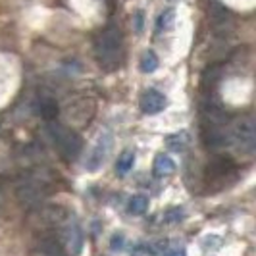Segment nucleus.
<instances>
[{"label": "nucleus", "instance_id": "obj_1", "mask_svg": "<svg viewBox=\"0 0 256 256\" xmlns=\"http://www.w3.org/2000/svg\"><path fill=\"white\" fill-rule=\"evenodd\" d=\"M122 50H124V37H122V31L118 27L108 26L94 38L96 62L106 72H112L120 66Z\"/></svg>", "mask_w": 256, "mask_h": 256}, {"label": "nucleus", "instance_id": "obj_2", "mask_svg": "<svg viewBox=\"0 0 256 256\" xmlns=\"http://www.w3.org/2000/svg\"><path fill=\"white\" fill-rule=\"evenodd\" d=\"M48 133H50V139L54 142V146L58 148V152H60V156L64 160L74 162L77 156L81 154L83 141H81V137L77 135L74 129H70L64 124H58V122H48Z\"/></svg>", "mask_w": 256, "mask_h": 256}, {"label": "nucleus", "instance_id": "obj_3", "mask_svg": "<svg viewBox=\"0 0 256 256\" xmlns=\"http://www.w3.org/2000/svg\"><path fill=\"white\" fill-rule=\"evenodd\" d=\"M96 112V100L90 94H76L62 108V114L72 126H87Z\"/></svg>", "mask_w": 256, "mask_h": 256}, {"label": "nucleus", "instance_id": "obj_4", "mask_svg": "<svg viewBox=\"0 0 256 256\" xmlns=\"http://www.w3.org/2000/svg\"><path fill=\"white\" fill-rule=\"evenodd\" d=\"M237 176V168L233 164V160L226 156H214L208 166H206L204 180L210 189L220 191L224 187H228V181H233Z\"/></svg>", "mask_w": 256, "mask_h": 256}, {"label": "nucleus", "instance_id": "obj_5", "mask_svg": "<svg viewBox=\"0 0 256 256\" xmlns=\"http://www.w3.org/2000/svg\"><path fill=\"white\" fill-rule=\"evenodd\" d=\"M233 139L244 152H252L256 142V126L252 118H243L233 128Z\"/></svg>", "mask_w": 256, "mask_h": 256}, {"label": "nucleus", "instance_id": "obj_6", "mask_svg": "<svg viewBox=\"0 0 256 256\" xmlns=\"http://www.w3.org/2000/svg\"><path fill=\"white\" fill-rule=\"evenodd\" d=\"M110 148H112V135H110V133H102V135L96 139V142L92 144V148H90L87 164H85L87 172H96V170H100V166L104 164V160L108 158Z\"/></svg>", "mask_w": 256, "mask_h": 256}, {"label": "nucleus", "instance_id": "obj_7", "mask_svg": "<svg viewBox=\"0 0 256 256\" xmlns=\"http://www.w3.org/2000/svg\"><path fill=\"white\" fill-rule=\"evenodd\" d=\"M44 196V187L35 180H24L18 185V198L27 206L38 204Z\"/></svg>", "mask_w": 256, "mask_h": 256}, {"label": "nucleus", "instance_id": "obj_8", "mask_svg": "<svg viewBox=\"0 0 256 256\" xmlns=\"http://www.w3.org/2000/svg\"><path fill=\"white\" fill-rule=\"evenodd\" d=\"M166 108V96L156 89H148L141 96V110L144 114H158Z\"/></svg>", "mask_w": 256, "mask_h": 256}, {"label": "nucleus", "instance_id": "obj_9", "mask_svg": "<svg viewBox=\"0 0 256 256\" xmlns=\"http://www.w3.org/2000/svg\"><path fill=\"white\" fill-rule=\"evenodd\" d=\"M64 231H66V241H68L70 248H72V254H74V256L79 254L81 244H83V233H81L79 224H77L76 220L70 218L64 224Z\"/></svg>", "mask_w": 256, "mask_h": 256}, {"label": "nucleus", "instance_id": "obj_10", "mask_svg": "<svg viewBox=\"0 0 256 256\" xmlns=\"http://www.w3.org/2000/svg\"><path fill=\"white\" fill-rule=\"evenodd\" d=\"M37 110H38V114L42 116L46 122H54V120L58 118V114H60V106H58V102H56L52 96H46V94L38 96Z\"/></svg>", "mask_w": 256, "mask_h": 256}, {"label": "nucleus", "instance_id": "obj_11", "mask_svg": "<svg viewBox=\"0 0 256 256\" xmlns=\"http://www.w3.org/2000/svg\"><path fill=\"white\" fill-rule=\"evenodd\" d=\"M176 172V162L168 154H158L154 158V176L158 178H168Z\"/></svg>", "mask_w": 256, "mask_h": 256}, {"label": "nucleus", "instance_id": "obj_12", "mask_svg": "<svg viewBox=\"0 0 256 256\" xmlns=\"http://www.w3.org/2000/svg\"><path fill=\"white\" fill-rule=\"evenodd\" d=\"M38 254L40 256H66L62 243L58 237H44L38 244Z\"/></svg>", "mask_w": 256, "mask_h": 256}, {"label": "nucleus", "instance_id": "obj_13", "mask_svg": "<svg viewBox=\"0 0 256 256\" xmlns=\"http://www.w3.org/2000/svg\"><path fill=\"white\" fill-rule=\"evenodd\" d=\"M133 164H135V152L131 148H128V150H124V152L120 154L116 170H118V174H128L129 170L133 168Z\"/></svg>", "mask_w": 256, "mask_h": 256}, {"label": "nucleus", "instance_id": "obj_14", "mask_svg": "<svg viewBox=\"0 0 256 256\" xmlns=\"http://www.w3.org/2000/svg\"><path fill=\"white\" fill-rule=\"evenodd\" d=\"M129 212L135 214V216H141L148 210V198L144 194H135L131 200H129Z\"/></svg>", "mask_w": 256, "mask_h": 256}, {"label": "nucleus", "instance_id": "obj_15", "mask_svg": "<svg viewBox=\"0 0 256 256\" xmlns=\"http://www.w3.org/2000/svg\"><path fill=\"white\" fill-rule=\"evenodd\" d=\"M158 64H160L158 62V56L152 50H146L141 58V72L142 74H152V72L158 70Z\"/></svg>", "mask_w": 256, "mask_h": 256}, {"label": "nucleus", "instance_id": "obj_16", "mask_svg": "<svg viewBox=\"0 0 256 256\" xmlns=\"http://www.w3.org/2000/svg\"><path fill=\"white\" fill-rule=\"evenodd\" d=\"M183 218H185V212H183L181 206H172V208H168L166 214H164V222L166 224H178Z\"/></svg>", "mask_w": 256, "mask_h": 256}, {"label": "nucleus", "instance_id": "obj_17", "mask_svg": "<svg viewBox=\"0 0 256 256\" xmlns=\"http://www.w3.org/2000/svg\"><path fill=\"white\" fill-rule=\"evenodd\" d=\"M168 146L172 148V150H176V152H180L183 150V146H185V135L183 133H176V135H170L166 139Z\"/></svg>", "mask_w": 256, "mask_h": 256}, {"label": "nucleus", "instance_id": "obj_18", "mask_svg": "<svg viewBox=\"0 0 256 256\" xmlns=\"http://www.w3.org/2000/svg\"><path fill=\"white\" fill-rule=\"evenodd\" d=\"M174 18H176L174 10H166L164 14H160V18H158V24H156V29H158V31H162V29H168V27L172 26Z\"/></svg>", "mask_w": 256, "mask_h": 256}, {"label": "nucleus", "instance_id": "obj_19", "mask_svg": "<svg viewBox=\"0 0 256 256\" xmlns=\"http://www.w3.org/2000/svg\"><path fill=\"white\" fill-rule=\"evenodd\" d=\"M222 241H220L218 235H206L204 241H202V246H204L206 250H214V248H218Z\"/></svg>", "mask_w": 256, "mask_h": 256}, {"label": "nucleus", "instance_id": "obj_20", "mask_svg": "<svg viewBox=\"0 0 256 256\" xmlns=\"http://www.w3.org/2000/svg\"><path fill=\"white\" fill-rule=\"evenodd\" d=\"M142 24H144V22H142V12L139 10V12L135 14V31H137V33L142 31Z\"/></svg>", "mask_w": 256, "mask_h": 256}, {"label": "nucleus", "instance_id": "obj_21", "mask_svg": "<svg viewBox=\"0 0 256 256\" xmlns=\"http://www.w3.org/2000/svg\"><path fill=\"white\" fill-rule=\"evenodd\" d=\"M124 246V235H114L112 237V248H122Z\"/></svg>", "mask_w": 256, "mask_h": 256}, {"label": "nucleus", "instance_id": "obj_22", "mask_svg": "<svg viewBox=\"0 0 256 256\" xmlns=\"http://www.w3.org/2000/svg\"><path fill=\"white\" fill-rule=\"evenodd\" d=\"M164 256H187V252H185V248H172V250L164 252Z\"/></svg>", "mask_w": 256, "mask_h": 256}]
</instances>
